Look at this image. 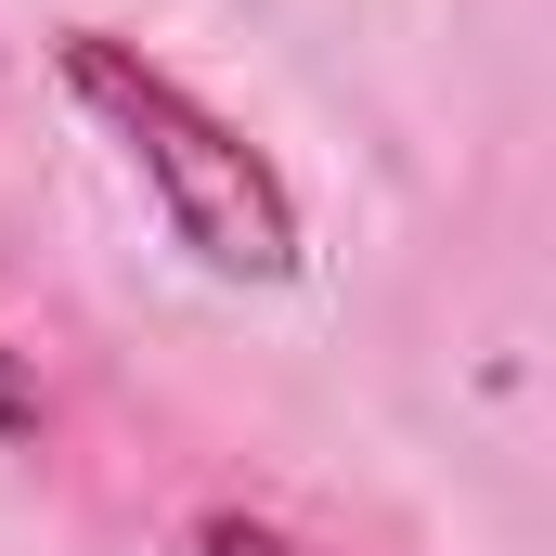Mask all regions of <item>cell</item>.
<instances>
[{"instance_id":"3957f363","label":"cell","mask_w":556,"mask_h":556,"mask_svg":"<svg viewBox=\"0 0 556 556\" xmlns=\"http://www.w3.org/2000/svg\"><path fill=\"white\" fill-rule=\"evenodd\" d=\"M26 440H52V389H39V363L0 337V453H26Z\"/></svg>"},{"instance_id":"7a4b0ae2","label":"cell","mask_w":556,"mask_h":556,"mask_svg":"<svg viewBox=\"0 0 556 556\" xmlns=\"http://www.w3.org/2000/svg\"><path fill=\"white\" fill-rule=\"evenodd\" d=\"M194 556H324V544H298L285 518H247V505H207L194 518Z\"/></svg>"},{"instance_id":"6da1fadb","label":"cell","mask_w":556,"mask_h":556,"mask_svg":"<svg viewBox=\"0 0 556 556\" xmlns=\"http://www.w3.org/2000/svg\"><path fill=\"white\" fill-rule=\"evenodd\" d=\"M52 78L78 91V117L117 142V168L142 181V207L168 220V247L220 285H285L298 273V181L273 168V142L247 117H220L168 52H142L130 26H52Z\"/></svg>"}]
</instances>
